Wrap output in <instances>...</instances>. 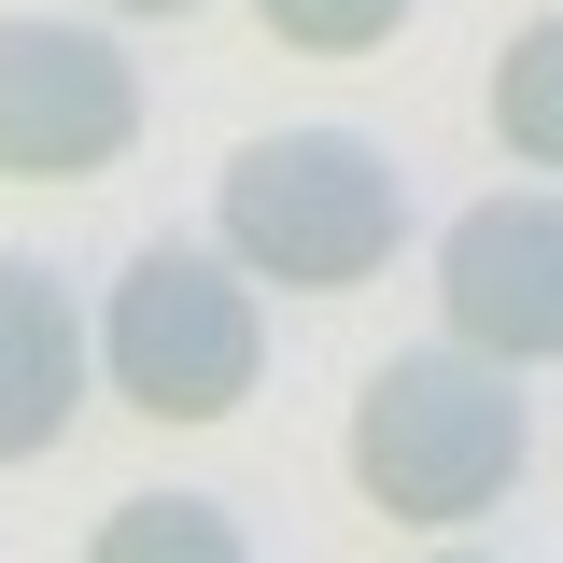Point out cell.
<instances>
[{
  "label": "cell",
  "instance_id": "277c9868",
  "mask_svg": "<svg viewBox=\"0 0 563 563\" xmlns=\"http://www.w3.org/2000/svg\"><path fill=\"white\" fill-rule=\"evenodd\" d=\"M141 141V70L113 29L0 14V169L14 184H85Z\"/></svg>",
  "mask_w": 563,
  "mask_h": 563
},
{
  "label": "cell",
  "instance_id": "30bf717a",
  "mask_svg": "<svg viewBox=\"0 0 563 563\" xmlns=\"http://www.w3.org/2000/svg\"><path fill=\"white\" fill-rule=\"evenodd\" d=\"M113 14H198V0H113Z\"/></svg>",
  "mask_w": 563,
  "mask_h": 563
},
{
  "label": "cell",
  "instance_id": "6da1fadb",
  "mask_svg": "<svg viewBox=\"0 0 563 563\" xmlns=\"http://www.w3.org/2000/svg\"><path fill=\"white\" fill-rule=\"evenodd\" d=\"M211 240H225L254 282H282V296H352V282L395 268L409 184H395V155H380L366 128H268V141L225 155Z\"/></svg>",
  "mask_w": 563,
  "mask_h": 563
},
{
  "label": "cell",
  "instance_id": "8992f818",
  "mask_svg": "<svg viewBox=\"0 0 563 563\" xmlns=\"http://www.w3.org/2000/svg\"><path fill=\"white\" fill-rule=\"evenodd\" d=\"M85 310L57 296V268H29V254H0V465H43L85 409Z\"/></svg>",
  "mask_w": 563,
  "mask_h": 563
},
{
  "label": "cell",
  "instance_id": "3957f363",
  "mask_svg": "<svg viewBox=\"0 0 563 563\" xmlns=\"http://www.w3.org/2000/svg\"><path fill=\"white\" fill-rule=\"evenodd\" d=\"M268 366V310H254V268L225 240H141L113 310H99V380L128 395L141 422H225Z\"/></svg>",
  "mask_w": 563,
  "mask_h": 563
},
{
  "label": "cell",
  "instance_id": "5b68a950",
  "mask_svg": "<svg viewBox=\"0 0 563 563\" xmlns=\"http://www.w3.org/2000/svg\"><path fill=\"white\" fill-rule=\"evenodd\" d=\"M437 310L451 339L493 366H563V198L550 184H507V198L451 211L437 240Z\"/></svg>",
  "mask_w": 563,
  "mask_h": 563
},
{
  "label": "cell",
  "instance_id": "52a82bcc",
  "mask_svg": "<svg viewBox=\"0 0 563 563\" xmlns=\"http://www.w3.org/2000/svg\"><path fill=\"white\" fill-rule=\"evenodd\" d=\"M85 563H254V536H240L211 493H128V507L85 536Z\"/></svg>",
  "mask_w": 563,
  "mask_h": 563
},
{
  "label": "cell",
  "instance_id": "8fae6325",
  "mask_svg": "<svg viewBox=\"0 0 563 563\" xmlns=\"http://www.w3.org/2000/svg\"><path fill=\"white\" fill-rule=\"evenodd\" d=\"M422 563H479V550H422Z\"/></svg>",
  "mask_w": 563,
  "mask_h": 563
},
{
  "label": "cell",
  "instance_id": "7a4b0ae2",
  "mask_svg": "<svg viewBox=\"0 0 563 563\" xmlns=\"http://www.w3.org/2000/svg\"><path fill=\"white\" fill-rule=\"evenodd\" d=\"M521 366H493L465 339L380 352L352 395V493L380 521H479L493 493L521 479Z\"/></svg>",
  "mask_w": 563,
  "mask_h": 563
},
{
  "label": "cell",
  "instance_id": "ba28073f",
  "mask_svg": "<svg viewBox=\"0 0 563 563\" xmlns=\"http://www.w3.org/2000/svg\"><path fill=\"white\" fill-rule=\"evenodd\" d=\"M493 128H507L521 169H563V14L507 29V57H493Z\"/></svg>",
  "mask_w": 563,
  "mask_h": 563
},
{
  "label": "cell",
  "instance_id": "9c48e42d",
  "mask_svg": "<svg viewBox=\"0 0 563 563\" xmlns=\"http://www.w3.org/2000/svg\"><path fill=\"white\" fill-rule=\"evenodd\" d=\"M254 14H268V43H296V57H366V43L409 29V0H254Z\"/></svg>",
  "mask_w": 563,
  "mask_h": 563
}]
</instances>
